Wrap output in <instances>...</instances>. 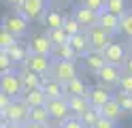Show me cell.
I'll use <instances>...</instances> for the list:
<instances>
[{"label":"cell","instance_id":"cell-1","mask_svg":"<svg viewBox=\"0 0 132 128\" xmlns=\"http://www.w3.org/2000/svg\"><path fill=\"white\" fill-rule=\"evenodd\" d=\"M49 77L55 81H60L62 85H66L68 81H72L77 75V64L68 62V60H51V68H49Z\"/></svg>","mask_w":132,"mask_h":128},{"label":"cell","instance_id":"cell-2","mask_svg":"<svg viewBox=\"0 0 132 128\" xmlns=\"http://www.w3.org/2000/svg\"><path fill=\"white\" fill-rule=\"evenodd\" d=\"M28 113H30V107L23 102V98H13L9 102V107L2 111V117L6 124H26L28 122Z\"/></svg>","mask_w":132,"mask_h":128},{"label":"cell","instance_id":"cell-3","mask_svg":"<svg viewBox=\"0 0 132 128\" xmlns=\"http://www.w3.org/2000/svg\"><path fill=\"white\" fill-rule=\"evenodd\" d=\"M47 9V0H23L19 6H15V13L21 15L28 24L34 21V19H40Z\"/></svg>","mask_w":132,"mask_h":128},{"label":"cell","instance_id":"cell-4","mask_svg":"<svg viewBox=\"0 0 132 128\" xmlns=\"http://www.w3.org/2000/svg\"><path fill=\"white\" fill-rule=\"evenodd\" d=\"M23 68H28L30 73H34L38 77H47L49 68H51V58L49 56H36V54H28L26 60L21 62Z\"/></svg>","mask_w":132,"mask_h":128},{"label":"cell","instance_id":"cell-5","mask_svg":"<svg viewBox=\"0 0 132 128\" xmlns=\"http://www.w3.org/2000/svg\"><path fill=\"white\" fill-rule=\"evenodd\" d=\"M45 109H47V113H49V117H51V122H53V124H62L64 119H68V117H70L66 96L47 100V102H45Z\"/></svg>","mask_w":132,"mask_h":128},{"label":"cell","instance_id":"cell-6","mask_svg":"<svg viewBox=\"0 0 132 128\" xmlns=\"http://www.w3.org/2000/svg\"><path fill=\"white\" fill-rule=\"evenodd\" d=\"M2 28L6 30V32H11L13 36H23V34L28 32V28H30V24L23 19L21 15H17V13H9V15H4L2 17Z\"/></svg>","mask_w":132,"mask_h":128},{"label":"cell","instance_id":"cell-7","mask_svg":"<svg viewBox=\"0 0 132 128\" xmlns=\"http://www.w3.org/2000/svg\"><path fill=\"white\" fill-rule=\"evenodd\" d=\"M102 58H104V62H106V64L121 66V64H123V60L128 58V49L123 47L121 43H115V41H111L109 45L104 47V51H102Z\"/></svg>","mask_w":132,"mask_h":128},{"label":"cell","instance_id":"cell-8","mask_svg":"<svg viewBox=\"0 0 132 128\" xmlns=\"http://www.w3.org/2000/svg\"><path fill=\"white\" fill-rule=\"evenodd\" d=\"M121 66H113V64H104L100 71L96 73L98 77V81H100V85H104V88H117V81H119V77H121Z\"/></svg>","mask_w":132,"mask_h":128},{"label":"cell","instance_id":"cell-9","mask_svg":"<svg viewBox=\"0 0 132 128\" xmlns=\"http://www.w3.org/2000/svg\"><path fill=\"white\" fill-rule=\"evenodd\" d=\"M85 34H87V41H89V49H94V51H104V47L109 45V43L113 41L109 34H106L100 26H92V28H87L85 30Z\"/></svg>","mask_w":132,"mask_h":128},{"label":"cell","instance_id":"cell-10","mask_svg":"<svg viewBox=\"0 0 132 128\" xmlns=\"http://www.w3.org/2000/svg\"><path fill=\"white\" fill-rule=\"evenodd\" d=\"M0 92L6 94L9 98H19L21 96V83H19L17 73L0 75Z\"/></svg>","mask_w":132,"mask_h":128},{"label":"cell","instance_id":"cell-11","mask_svg":"<svg viewBox=\"0 0 132 128\" xmlns=\"http://www.w3.org/2000/svg\"><path fill=\"white\" fill-rule=\"evenodd\" d=\"M111 96H113V90L104 88V85H100V83L94 85V88H87V94H85L89 107H94V109H100Z\"/></svg>","mask_w":132,"mask_h":128},{"label":"cell","instance_id":"cell-12","mask_svg":"<svg viewBox=\"0 0 132 128\" xmlns=\"http://www.w3.org/2000/svg\"><path fill=\"white\" fill-rule=\"evenodd\" d=\"M28 54H36V56H49L51 58V51H53V45L49 43V39L45 34H36L32 36V41L28 43Z\"/></svg>","mask_w":132,"mask_h":128},{"label":"cell","instance_id":"cell-13","mask_svg":"<svg viewBox=\"0 0 132 128\" xmlns=\"http://www.w3.org/2000/svg\"><path fill=\"white\" fill-rule=\"evenodd\" d=\"M96 26H100V28L109 34V36L119 34V17L113 15V13H109V11L98 13V24H96Z\"/></svg>","mask_w":132,"mask_h":128},{"label":"cell","instance_id":"cell-14","mask_svg":"<svg viewBox=\"0 0 132 128\" xmlns=\"http://www.w3.org/2000/svg\"><path fill=\"white\" fill-rule=\"evenodd\" d=\"M72 17H75V21H77L83 30H87V28H92V26L98 24V13L89 11V9L81 6V4L75 9V11H72Z\"/></svg>","mask_w":132,"mask_h":128},{"label":"cell","instance_id":"cell-15","mask_svg":"<svg viewBox=\"0 0 132 128\" xmlns=\"http://www.w3.org/2000/svg\"><path fill=\"white\" fill-rule=\"evenodd\" d=\"M40 90H43V94L47 96V100H51V98H62V96H64V85H62L60 81L51 79L49 75L40 79Z\"/></svg>","mask_w":132,"mask_h":128},{"label":"cell","instance_id":"cell-16","mask_svg":"<svg viewBox=\"0 0 132 128\" xmlns=\"http://www.w3.org/2000/svg\"><path fill=\"white\" fill-rule=\"evenodd\" d=\"M68 45H70L72 51H75L77 58L85 56L87 51H89V41H87L85 30H81V32H77V34H72V36H68Z\"/></svg>","mask_w":132,"mask_h":128},{"label":"cell","instance_id":"cell-17","mask_svg":"<svg viewBox=\"0 0 132 128\" xmlns=\"http://www.w3.org/2000/svg\"><path fill=\"white\" fill-rule=\"evenodd\" d=\"M17 77H19V83H21V94H23V92H30V90L40 88V79H43V77H38V75H34V73H30L28 68H23V66H21V71L17 73Z\"/></svg>","mask_w":132,"mask_h":128},{"label":"cell","instance_id":"cell-18","mask_svg":"<svg viewBox=\"0 0 132 128\" xmlns=\"http://www.w3.org/2000/svg\"><path fill=\"white\" fill-rule=\"evenodd\" d=\"M98 113H100V117H106V119H111V122H115V124L119 122V117H123L121 109H119L117 102H115V98H113V96L106 100L100 109H98Z\"/></svg>","mask_w":132,"mask_h":128},{"label":"cell","instance_id":"cell-19","mask_svg":"<svg viewBox=\"0 0 132 128\" xmlns=\"http://www.w3.org/2000/svg\"><path fill=\"white\" fill-rule=\"evenodd\" d=\"M81 58H83L85 68H87L89 73H94V75L100 71L104 64H106V62H104V58H102V54H100V51H94V49H89L87 54H85V56H81Z\"/></svg>","mask_w":132,"mask_h":128},{"label":"cell","instance_id":"cell-20","mask_svg":"<svg viewBox=\"0 0 132 128\" xmlns=\"http://www.w3.org/2000/svg\"><path fill=\"white\" fill-rule=\"evenodd\" d=\"M85 94H87V83L81 77H75L72 81L64 85V96H85Z\"/></svg>","mask_w":132,"mask_h":128},{"label":"cell","instance_id":"cell-21","mask_svg":"<svg viewBox=\"0 0 132 128\" xmlns=\"http://www.w3.org/2000/svg\"><path fill=\"white\" fill-rule=\"evenodd\" d=\"M64 17H66V15H62L60 11H57V9H49V6H47L40 19L45 21L47 30H51V28H62V21H64Z\"/></svg>","mask_w":132,"mask_h":128},{"label":"cell","instance_id":"cell-22","mask_svg":"<svg viewBox=\"0 0 132 128\" xmlns=\"http://www.w3.org/2000/svg\"><path fill=\"white\" fill-rule=\"evenodd\" d=\"M66 102H68L70 115H75V117H79L85 109H89V102L85 96H66Z\"/></svg>","mask_w":132,"mask_h":128},{"label":"cell","instance_id":"cell-23","mask_svg":"<svg viewBox=\"0 0 132 128\" xmlns=\"http://www.w3.org/2000/svg\"><path fill=\"white\" fill-rule=\"evenodd\" d=\"M23 102L32 109V107H45V102H47V96L43 94V90L36 88V90H30V92H23Z\"/></svg>","mask_w":132,"mask_h":128},{"label":"cell","instance_id":"cell-24","mask_svg":"<svg viewBox=\"0 0 132 128\" xmlns=\"http://www.w3.org/2000/svg\"><path fill=\"white\" fill-rule=\"evenodd\" d=\"M28 122L49 126V124H51V117H49V113H47V109H45V107H32V109H30V113H28Z\"/></svg>","mask_w":132,"mask_h":128},{"label":"cell","instance_id":"cell-25","mask_svg":"<svg viewBox=\"0 0 132 128\" xmlns=\"http://www.w3.org/2000/svg\"><path fill=\"white\" fill-rule=\"evenodd\" d=\"M51 60H68V62H77V56L75 51L70 49V45H55L51 51Z\"/></svg>","mask_w":132,"mask_h":128},{"label":"cell","instance_id":"cell-26","mask_svg":"<svg viewBox=\"0 0 132 128\" xmlns=\"http://www.w3.org/2000/svg\"><path fill=\"white\" fill-rule=\"evenodd\" d=\"M113 98L119 105L123 115H132V94H123V92L117 90V92H113Z\"/></svg>","mask_w":132,"mask_h":128},{"label":"cell","instance_id":"cell-27","mask_svg":"<svg viewBox=\"0 0 132 128\" xmlns=\"http://www.w3.org/2000/svg\"><path fill=\"white\" fill-rule=\"evenodd\" d=\"M45 36L49 39V43L55 47V45H66L68 43V34H66L62 28H51V30H47Z\"/></svg>","mask_w":132,"mask_h":128},{"label":"cell","instance_id":"cell-28","mask_svg":"<svg viewBox=\"0 0 132 128\" xmlns=\"http://www.w3.org/2000/svg\"><path fill=\"white\" fill-rule=\"evenodd\" d=\"M6 54H9V58L13 60L15 64H21L23 60H26V56H28V47L21 45V43H17V45H13V47L6 49Z\"/></svg>","mask_w":132,"mask_h":128},{"label":"cell","instance_id":"cell-29","mask_svg":"<svg viewBox=\"0 0 132 128\" xmlns=\"http://www.w3.org/2000/svg\"><path fill=\"white\" fill-rule=\"evenodd\" d=\"M98 117H100V113H98V109H94V107H89V109H85L83 113L79 115V122L83 124V128H92L96 122H98Z\"/></svg>","mask_w":132,"mask_h":128},{"label":"cell","instance_id":"cell-30","mask_svg":"<svg viewBox=\"0 0 132 128\" xmlns=\"http://www.w3.org/2000/svg\"><path fill=\"white\" fill-rule=\"evenodd\" d=\"M104 11H109V13H113V15L121 17L123 13L128 11L126 0H104Z\"/></svg>","mask_w":132,"mask_h":128},{"label":"cell","instance_id":"cell-31","mask_svg":"<svg viewBox=\"0 0 132 128\" xmlns=\"http://www.w3.org/2000/svg\"><path fill=\"white\" fill-rule=\"evenodd\" d=\"M119 34L126 39H132V11H126L119 17Z\"/></svg>","mask_w":132,"mask_h":128},{"label":"cell","instance_id":"cell-32","mask_svg":"<svg viewBox=\"0 0 132 128\" xmlns=\"http://www.w3.org/2000/svg\"><path fill=\"white\" fill-rule=\"evenodd\" d=\"M15 64L13 60L9 58V54H6L4 49H0V75H6V73H15Z\"/></svg>","mask_w":132,"mask_h":128},{"label":"cell","instance_id":"cell-33","mask_svg":"<svg viewBox=\"0 0 132 128\" xmlns=\"http://www.w3.org/2000/svg\"><path fill=\"white\" fill-rule=\"evenodd\" d=\"M19 43V39L17 36H13L11 32H6L4 28H0V49H9V47H13V45H17Z\"/></svg>","mask_w":132,"mask_h":128},{"label":"cell","instance_id":"cell-34","mask_svg":"<svg viewBox=\"0 0 132 128\" xmlns=\"http://www.w3.org/2000/svg\"><path fill=\"white\" fill-rule=\"evenodd\" d=\"M62 30L68 34V36H72V34H77V32H81L83 28L75 21V17L72 15H68V17H64V21H62Z\"/></svg>","mask_w":132,"mask_h":128},{"label":"cell","instance_id":"cell-35","mask_svg":"<svg viewBox=\"0 0 132 128\" xmlns=\"http://www.w3.org/2000/svg\"><path fill=\"white\" fill-rule=\"evenodd\" d=\"M117 88H119V92H123V94H132V75L121 73L119 81H117Z\"/></svg>","mask_w":132,"mask_h":128},{"label":"cell","instance_id":"cell-36","mask_svg":"<svg viewBox=\"0 0 132 128\" xmlns=\"http://www.w3.org/2000/svg\"><path fill=\"white\" fill-rule=\"evenodd\" d=\"M81 6H85L94 13H102L104 11V0H81Z\"/></svg>","mask_w":132,"mask_h":128},{"label":"cell","instance_id":"cell-37","mask_svg":"<svg viewBox=\"0 0 132 128\" xmlns=\"http://www.w3.org/2000/svg\"><path fill=\"white\" fill-rule=\"evenodd\" d=\"M60 126H62V128H83V124H81L79 117H75V115H70L68 119H64Z\"/></svg>","mask_w":132,"mask_h":128},{"label":"cell","instance_id":"cell-38","mask_svg":"<svg viewBox=\"0 0 132 128\" xmlns=\"http://www.w3.org/2000/svg\"><path fill=\"white\" fill-rule=\"evenodd\" d=\"M92 128H117V124L111 122V119H106V117H98V122Z\"/></svg>","mask_w":132,"mask_h":128},{"label":"cell","instance_id":"cell-39","mask_svg":"<svg viewBox=\"0 0 132 128\" xmlns=\"http://www.w3.org/2000/svg\"><path fill=\"white\" fill-rule=\"evenodd\" d=\"M121 71L126 73V75H132V56H128L126 60H123V64H121Z\"/></svg>","mask_w":132,"mask_h":128},{"label":"cell","instance_id":"cell-40","mask_svg":"<svg viewBox=\"0 0 132 128\" xmlns=\"http://www.w3.org/2000/svg\"><path fill=\"white\" fill-rule=\"evenodd\" d=\"M11 100H13V98H9L6 94H2V92H0V113H2V111L9 107V102H11Z\"/></svg>","mask_w":132,"mask_h":128},{"label":"cell","instance_id":"cell-41","mask_svg":"<svg viewBox=\"0 0 132 128\" xmlns=\"http://www.w3.org/2000/svg\"><path fill=\"white\" fill-rule=\"evenodd\" d=\"M23 128H47V126H43V124H34V122H26V124H23Z\"/></svg>","mask_w":132,"mask_h":128},{"label":"cell","instance_id":"cell-42","mask_svg":"<svg viewBox=\"0 0 132 128\" xmlns=\"http://www.w3.org/2000/svg\"><path fill=\"white\" fill-rule=\"evenodd\" d=\"M2 2H6V4H11V6H19L23 0H2Z\"/></svg>","mask_w":132,"mask_h":128},{"label":"cell","instance_id":"cell-43","mask_svg":"<svg viewBox=\"0 0 132 128\" xmlns=\"http://www.w3.org/2000/svg\"><path fill=\"white\" fill-rule=\"evenodd\" d=\"M4 128H23V124H4Z\"/></svg>","mask_w":132,"mask_h":128},{"label":"cell","instance_id":"cell-44","mask_svg":"<svg viewBox=\"0 0 132 128\" xmlns=\"http://www.w3.org/2000/svg\"><path fill=\"white\" fill-rule=\"evenodd\" d=\"M47 2H62V4H66V2H70V0H47Z\"/></svg>","mask_w":132,"mask_h":128},{"label":"cell","instance_id":"cell-45","mask_svg":"<svg viewBox=\"0 0 132 128\" xmlns=\"http://www.w3.org/2000/svg\"><path fill=\"white\" fill-rule=\"evenodd\" d=\"M4 124H6V122H4V117H2V113H0V128H4Z\"/></svg>","mask_w":132,"mask_h":128},{"label":"cell","instance_id":"cell-46","mask_svg":"<svg viewBox=\"0 0 132 128\" xmlns=\"http://www.w3.org/2000/svg\"><path fill=\"white\" fill-rule=\"evenodd\" d=\"M47 128H62V126H60V124H53V122H51V124H49Z\"/></svg>","mask_w":132,"mask_h":128},{"label":"cell","instance_id":"cell-47","mask_svg":"<svg viewBox=\"0 0 132 128\" xmlns=\"http://www.w3.org/2000/svg\"><path fill=\"white\" fill-rule=\"evenodd\" d=\"M130 56H132V39H130Z\"/></svg>","mask_w":132,"mask_h":128}]
</instances>
